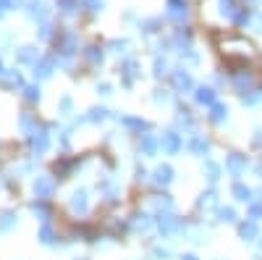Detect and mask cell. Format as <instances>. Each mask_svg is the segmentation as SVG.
Listing matches in <instances>:
<instances>
[{
    "instance_id": "cell-8",
    "label": "cell",
    "mask_w": 262,
    "mask_h": 260,
    "mask_svg": "<svg viewBox=\"0 0 262 260\" xmlns=\"http://www.w3.org/2000/svg\"><path fill=\"white\" fill-rule=\"evenodd\" d=\"M48 145H50L48 132H34V134H32V147H34V153H45Z\"/></svg>"
},
{
    "instance_id": "cell-18",
    "label": "cell",
    "mask_w": 262,
    "mask_h": 260,
    "mask_svg": "<svg viewBox=\"0 0 262 260\" xmlns=\"http://www.w3.org/2000/svg\"><path fill=\"white\" fill-rule=\"evenodd\" d=\"M13 224H16V215L13 213H3V215H0V231H8Z\"/></svg>"
},
{
    "instance_id": "cell-1",
    "label": "cell",
    "mask_w": 262,
    "mask_h": 260,
    "mask_svg": "<svg viewBox=\"0 0 262 260\" xmlns=\"http://www.w3.org/2000/svg\"><path fill=\"white\" fill-rule=\"evenodd\" d=\"M158 226L165 236H173V234H181L184 231V224L181 218H176V215H170V213H160L158 215Z\"/></svg>"
},
{
    "instance_id": "cell-31",
    "label": "cell",
    "mask_w": 262,
    "mask_h": 260,
    "mask_svg": "<svg viewBox=\"0 0 262 260\" xmlns=\"http://www.w3.org/2000/svg\"><path fill=\"white\" fill-rule=\"evenodd\" d=\"M259 245H262V242H259Z\"/></svg>"
},
{
    "instance_id": "cell-14",
    "label": "cell",
    "mask_w": 262,
    "mask_h": 260,
    "mask_svg": "<svg viewBox=\"0 0 262 260\" xmlns=\"http://www.w3.org/2000/svg\"><path fill=\"white\" fill-rule=\"evenodd\" d=\"M205 173H207L210 182H217V179H221V166L212 163V161H205Z\"/></svg>"
},
{
    "instance_id": "cell-30",
    "label": "cell",
    "mask_w": 262,
    "mask_h": 260,
    "mask_svg": "<svg viewBox=\"0 0 262 260\" xmlns=\"http://www.w3.org/2000/svg\"><path fill=\"white\" fill-rule=\"evenodd\" d=\"M257 173H259V176H262V166H259V168H257Z\"/></svg>"
},
{
    "instance_id": "cell-27",
    "label": "cell",
    "mask_w": 262,
    "mask_h": 260,
    "mask_svg": "<svg viewBox=\"0 0 262 260\" xmlns=\"http://www.w3.org/2000/svg\"><path fill=\"white\" fill-rule=\"evenodd\" d=\"M32 210H34V213H39L42 218H45V215H48V208H45V205H37V203H34V205H32Z\"/></svg>"
},
{
    "instance_id": "cell-3",
    "label": "cell",
    "mask_w": 262,
    "mask_h": 260,
    "mask_svg": "<svg viewBox=\"0 0 262 260\" xmlns=\"http://www.w3.org/2000/svg\"><path fill=\"white\" fill-rule=\"evenodd\" d=\"M53 189H55V182L50 176H37L34 179V194L37 197H50Z\"/></svg>"
},
{
    "instance_id": "cell-22",
    "label": "cell",
    "mask_w": 262,
    "mask_h": 260,
    "mask_svg": "<svg viewBox=\"0 0 262 260\" xmlns=\"http://www.w3.org/2000/svg\"><path fill=\"white\" fill-rule=\"evenodd\" d=\"M107 116V111H102V108H92L90 116H86V121H102Z\"/></svg>"
},
{
    "instance_id": "cell-28",
    "label": "cell",
    "mask_w": 262,
    "mask_h": 260,
    "mask_svg": "<svg viewBox=\"0 0 262 260\" xmlns=\"http://www.w3.org/2000/svg\"><path fill=\"white\" fill-rule=\"evenodd\" d=\"M181 260H196L194 255H181Z\"/></svg>"
},
{
    "instance_id": "cell-16",
    "label": "cell",
    "mask_w": 262,
    "mask_h": 260,
    "mask_svg": "<svg viewBox=\"0 0 262 260\" xmlns=\"http://www.w3.org/2000/svg\"><path fill=\"white\" fill-rule=\"evenodd\" d=\"M217 218L231 224V221H236V210L233 208H217Z\"/></svg>"
},
{
    "instance_id": "cell-13",
    "label": "cell",
    "mask_w": 262,
    "mask_h": 260,
    "mask_svg": "<svg viewBox=\"0 0 262 260\" xmlns=\"http://www.w3.org/2000/svg\"><path fill=\"white\" fill-rule=\"evenodd\" d=\"M226 116H228V108H226V105H212L210 118H212L215 124H223V121H226Z\"/></svg>"
},
{
    "instance_id": "cell-19",
    "label": "cell",
    "mask_w": 262,
    "mask_h": 260,
    "mask_svg": "<svg viewBox=\"0 0 262 260\" xmlns=\"http://www.w3.org/2000/svg\"><path fill=\"white\" fill-rule=\"evenodd\" d=\"M39 242H42V245H53V229H50L48 224L39 229Z\"/></svg>"
},
{
    "instance_id": "cell-23",
    "label": "cell",
    "mask_w": 262,
    "mask_h": 260,
    "mask_svg": "<svg viewBox=\"0 0 262 260\" xmlns=\"http://www.w3.org/2000/svg\"><path fill=\"white\" fill-rule=\"evenodd\" d=\"M155 205H158V208H165V210H168V208H170L173 203H170V197H168V194H158V197H155Z\"/></svg>"
},
{
    "instance_id": "cell-2",
    "label": "cell",
    "mask_w": 262,
    "mask_h": 260,
    "mask_svg": "<svg viewBox=\"0 0 262 260\" xmlns=\"http://www.w3.org/2000/svg\"><path fill=\"white\" fill-rule=\"evenodd\" d=\"M226 171L231 173V176H242V173L247 171V155L231 153V155L226 158Z\"/></svg>"
},
{
    "instance_id": "cell-17",
    "label": "cell",
    "mask_w": 262,
    "mask_h": 260,
    "mask_svg": "<svg viewBox=\"0 0 262 260\" xmlns=\"http://www.w3.org/2000/svg\"><path fill=\"white\" fill-rule=\"evenodd\" d=\"M196 100H200L202 105H212V100H215V95H212V90H207V87H202L200 92H196Z\"/></svg>"
},
{
    "instance_id": "cell-25",
    "label": "cell",
    "mask_w": 262,
    "mask_h": 260,
    "mask_svg": "<svg viewBox=\"0 0 262 260\" xmlns=\"http://www.w3.org/2000/svg\"><path fill=\"white\" fill-rule=\"evenodd\" d=\"M27 100H29V103L39 100V90H37V87H27Z\"/></svg>"
},
{
    "instance_id": "cell-12",
    "label": "cell",
    "mask_w": 262,
    "mask_h": 260,
    "mask_svg": "<svg viewBox=\"0 0 262 260\" xmlns=\"http://www.w3.org/2000/svg\"><path fill=\"white\" fill-rule=\"evenodd\" d=\"M155 182L158 184H170L173 182V168L170 166H158L155 168Z\"/></svg>"
},
{
    "instance_id": "cell-20",
    "label": "cell",
    "mask_w": 262,
    "mask_h": 260,
    "mask_svg": "<svg viewBox=\"0 0 262 260\" xmlns=\"http://www.w3.org/2000/svg\"><path fill=\"white\" fill-rule=\"evenodd\" d=\"M134 229L137 231H147L149 229V218H147V215H134Z\"/></svg>"
},
{
    "instance_id": "cell-10",
    "label": "cell",
    "mask_w": 262,
    "mask_h": 260,
    "mask_svg": "<svg viewBox=\"0 0 262 260\" xmlns=\"http://www.w3.org/2000/svg\"><path fill=\"white\" fill-rule=\"evenodd\" d=\"M139 150H142L144 155H155L158 153V139L152 137V134H144L142 142H139Z\"/></svg>"
},
{
    "instance_id": "cell-5",
    "label": "cell",
    "mask_w": 262,
    "mask_h": 260,
    "mask_svg": "<svg viewBox=\"0 0 262 260\" xmlns=\"http://www.w3.org/2000/svg\"><path fill=\"white\" fill-rule=\"evenodd\" d=\"M181 147H184V145H181V137H179L176 132H168V134H163V150H165L168 155H176Z\"/></svg>"
},
{
    "instance_id": "cell-11",
    "label": "cell",
    "mask_w": 262,
    "mask_h": 260,
    "mask_svg": "<svg viewBox=\"0 0 262 260\" xmlns=\"http://www.w3.org/2000/svg\"><path fill=\"white\" fill-rule=\"evenodd\" d=\"M238 234H242L244 242H252L259 231H257V224H254V221H244L242 226H238Z\"/></svg>"
},
{
    "instance_id": "cell-7",
    "label": "cell",
    "mask_w": 262,
    "mask_h": 260,
    "mask_svg": "<svg viewBox=\"0 0 262 260\" xmlns=\"http://www.w3.org/2000/svg\"><path fill=\"white\" fill-rule=\"evenodd\" d=\"M215 205H217V194H215V189L202 192V194H200V200H196V208H200V210H212Z\"/></svg>"
},
{
    "instance_id": "cell-29",
    "label": "cell",
    "mask_w": 262,
    "mask_h": 260,
    "mask_svg": "<svg viewBox=\"0 0 262 260\" xmlns=\"http://www.w3.org/2000/svg\"><path fill=\"white\" fill-rule=\"evenodd\" d=\"M254 142H257V145H262V132H259V137H254Z\"/></svg>"
},
{
    "instance_id": "cell-26",
    "label": "cell",
    "mask_w": 262,
    "mask_h": 260,
    "mask_svg": "<svg viewBox=\"0 0 262 260\" xmlns=\"http://www.w3.org/2000/svg\"><path fill=\"white\" fill-rule=\"evenodd\" d=\"M189 84H191V82H189V76H186V74H179V76H176V87H181V90H186Z\"/></svg>"
},
{
    "instance_id": "cell-15",
    "label": "cell",
    "mask_w": 262,
    "mask_h": 260,
    "mask_svg": "<svg viewBox=\"0 0 262 260\" xmlns=\"http://www.w3.org/2000/svg\"><path fill=\"white\" fill-rule=\"evenodd\" d=\"M123 124H126V126H131V129H139V132L149 129V124H147L144 118H134V116H126V118H123Z\"/></svg>"
},
{
    "instance_id": "cell-24",
    "label": "cell",
    "mask_w": 262,
    "mask_h": 260,
    "mask_svg": "<svg viewBox=\"0 0 262 260\" xmlns=\"http://www.w3.org/2000/svg\"><path fill=\"white\" fill-rule=\"evenodd\" d=\"M21 129H24L27 134H34V132H32V116H29V113L21 116Z\"/></svg>"
},
{
    "instance_id": "cell-21",
    "label": "cell",
    "mask_w": 262,
    "mask_h": 260,
    "mask_svg": "<svg viewBox=\"0 0 262 260\" xmlns=\"http://www.w3.org/2000/svg\"><path fill=\"white\" fill-rule=\"evenodd\" d=\"M259 218H262V205L252 203V205H249V221H254V224H257Z\"/></svg>"
},
{
    "instance_id": "cell-4",
    "label": "cell",
    "mask_w": 262,
    "mask_h": 260,
    "mask_svg": "<svg viewBox=\"0 0 262 260\" xmlns=\"http://www.w3.org/2000/svg\"><path fill=\"white\" fill-rule=\"evenodd\" d=\"M189 153H191V155H202V158H205V155L210 153V142H207L205 137H200V134H194V137L189 139Z\"/></svg>"
},
{
    "instance_id": "cell-6",
    "label": "cell",
    "mask_w": 262,
    "mask_h": 260,
    "mask_svg": "<svg viewBox=\"0 0 262 260\" xmlns=\"http://www.w3.org/2000/svg\"><path fill=\"white\" fill-rule=\"evenodd\" d=\"M231 194H233L238 203H252V197H254L252 187H247V184H242V182H236V184L231 187Z\"/></svg>"
},
{
    "instance_id": "cell-9",
    "label": "cell",
    "mask_w": 262,
    "mask_h": 260,
    "mask_svg": "<svg viewBox=\"0 0 262 260\" xmlns=\"http://www.w3.org/2000/svg\"><path fill=\"white\" fill-rule=\"evenodd\" d=\"M71 208H74V213H86V192L84 189H76L71 194Z\"/></svg>"
}]
</instances>
